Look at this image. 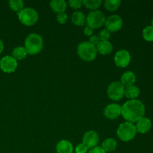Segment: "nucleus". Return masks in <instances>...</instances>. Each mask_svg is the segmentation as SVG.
<instances>
[{"label":"nucleus","instance_id":"nucleus-1","mask_svg":"<svg viewBox=\"0 0 153 153\" xmlns=\"http://www.w3.org/2000/svg\"><path fill=\"white\" fill-rule=\"evenodd\" d=\"M145 114V106L142 102L137 100H131L121 106V114L127 122H137L143 117Z\"/></svg>","mask_w":153,"mask_h":153},{"label":"nucleus","instance_id":"nucleus-2","mask_svg":"<svg viewBox=\"0 0 153 153\" xmlns=\"http://www.w3.org/2000/svg\"><path fill=\"white\" fill-rule=\"evenodd\" d=\"M77 53L81 59L85 61H92L97 58V47L88 41L82 42L78 45Z\"/></svg>","mask_w":153,"mask_h":153},{"label":"nucleus","instance_id":"nucleus-3","mask_svg":"<svg viewBox=\"0 0 153 153\" xmlns=\"http://www.w3.org/2000/svg\"><path fill=\"white\" fill-rule=\"evenodd\" d=\"M43 46V38L41 36L35 33L30 34L25 40V48L28 54L30 55H35L40 52Z\"/></svg>","mask_w":153,"mask_h":153},{"label":"nucleus","instance_id":"nucleus-4","mask_svg":"<svg viewBox=\"0 0 153 153\" xmlns=\"http://www.w3.org/2000/svg\"><path fill=\"white\" fill-rule=\"evenodd\" d=\"M117 134L119 138L123 141H129L134 139L137 134V129L134 123L129 122H124L118 127Z\"/></svg>","mask_w":153,"mask_h":153},{"label":"nucleus","instance_id":"nucleus-5","mask_svg":"<svg viewBox=\"0 0 153 153\" xmlns=\"http://www.w3.org/2000/svg\"><path fill=\"white\" fill-rule=\"evenodd\" d=\"M19 21L23 25L31 26L34 25L38 20V13L31 7H25L17 13Z\"/></svg>","mask_w":153,"mask_h":153},{"label":"nucleus","instance_id":"nucleus-6","mask_svg":"<svg viewBox=\"0 0 153 153\" xmlns=\"http://www.w3.org/2000/svg\"><path fill=\"white\" fill-rule=\"evenodd\" d=\"M105 22V15L100 10H92L89 12L86 17L88 26L92 28H98L101 27Z\"/></svg>","mask_w":153,"mask_h":153},{"label":"nucleus","instance_id":"nucleus-7","mask_svg":"<svg viewBox=\"0 0 153 153\" xmlns=\"http://www.w3.org/2000/svg\"><path fill=\"white\" fill-rule=\"evenodd\" d=\"M109 98L112 100H120L125 95V87L120 82H114L110 84L107 90Z\"/></svg>","mask_w":153,"mask_h":153},{"label":"nucleus","instance_id":"nucleus-8","mask_svg":"<svg viewBox=\"0 0 153 153\" xmlns=\"http://www.w3.org/2000/svg\"><path fill=\"white\" fill-rule=\"evenodd\" d=\"M123 19L119 15L114 14L109 16L107 19H105V25L106 29L110 32H116L121 29L123 26Z\"/></svg>","mask_w":153,"mask_h":153},{"label":"nucleus","instance_id":"nucleus-9","mask_svg":"<svg viewBox=\"0 0 153 153\" xmlns=\"http://www.w3.org/2000/svg\"><path fill=\"white\" fill-rule=\"evenodd\" d=\"M131 61V55L129 52L125 49L118 51L114 56V62L117 67L124 68L129 64Z\"/></svg>","mask_w":153,"mask_h":153},{"label":"nucleus","instance_id":"nucleus-10","mask_svg":"<svg viewBox=\"0 0 153 153\" xmlns=\"http://www.w3.org/2000/svg\"><path fill=\"white\" fill-rule=\"evenodd\" d=\"M17 67V61L12 56H4L0 61V68L4 73H13Z\"/></svg>","mask_w":153,"mask_h":153},{"label":"nucleus","instance_id":"nucleus-11","mask_svg":"<svg viewBox=\"0 0 153 153\" xmlns=\"http://www.w3.org/2000/svg\"><path fill=\"white\" fill-rule=\"evenodd\" d=\"M100 140L98 134L94 131H88L84 134L82 138V143L87 146L88 149H93L97 146V144Z\"/></svg>","mask_w":153,"mask_h":153},{"label":"nucleus","instance_id":"nucleus-12","mask_svg":"<svg viewBox=\"0 0 153 153\" xmlns=\"http://www.w3.org/2000/svg\"><path fill=\"white\" fill-rule=\"evenodd\" d=\"M104 114L110 120H114L121 115V106L117 103H112L105 107Z\"/></svg>","mask_w":153,"mask_h":153},{"label":"nucleus","instance_id":"nucleus-13","mask_svg":"<svg viewBox=\"0 0 153 153\" xmlns=\"http://www.w3.org/2000/svg\"><path fill=\"white\" fill-rule=\"evenodd\" d=\"M135 126L136 129H137V132L140 133V134H146L151 129L152 122H151L149 118L143 117H142L141 119L137 121V125Z\"/></svg>","mask_w":153,"mask_h":153},{"label":"nucleus","instance_id":"nucleus-14","mask_svg":"<svg viewBox=\"0 0 153 153\" xmlns=\"http://www.w3.org/2000/svg\"><path fill=\"white\" fill-rule=\"evenodd\" d=\"M56 151L58 153H73V145L69 140H61L57 143Z\"/></svg>","mask_w":153,"mask_h":153},{"label":"nucleus","instance_id":"nucleus-15","mask_svg":"<svg viewBox=\"0 0 153 153\" xmlns=\"http://www.w3.org/2000/svg\"><path fill=\"white\" fill-rule=\"evenodd\" d=\"M96 47H97V52H99L103 55H109L113 50V46H112L111 43L108 40H105V41L100 40V42Z\"/></svg>","mask_w":153,"mask_h":153},{"label":"nucleus","instance_id":"nucleus-16","mask_svg":"<svg viewBox=\"0 0 153 153\" xmlns=\"http://www.w3.org/2000/svg\"><path fill=\"white\" fill-rule=\"evenodd\" d=\"M136 82V76L133 72L127 71L123 73L121 77V84L124 87H128L134 85Z\"/></svg>","mask_w":153,"mask_h":153},{"label":"nucleus","instance_id":"nucleus-17","mask_svg":"<svg viewBox=\"0 0 153 153\" xmlns=\"http://www.w3.org/2000/svg\"><path fill=\"white\" fill-rule=\"evenodd\" d=\"M49 4L51 8L57 13L64 12L67 8V2L64 0H52Z\"/></svg>","mask_w":153,"mask_h":153},{"label":"nucleus","instance_id":"nucleus-18","mask_svg":"<svg viewBox=\"0 0 153 153\" xmlns=\"http://www.w3.org/2000/svg\"><path fill=\"white\" fill-rule=\"evenodd\" d=\"M72 22L76 25L82 26L86 22V16L82 11H76L72 16Z\"/></svg>","mask_w":153,"mask_h":153},{"label":"nucleus","instance_id":"nucleus-19","mask_svg":"<svg viewBox=\"0 0 153 153\" xmlns=\"http://www.w3.org/2000/svg\"><path fill=\"white\" fill-rule=\"evenodd\" d=\"M27 55H28V52H27L26 49L22 46H16L12 52V57L16 61L24 59L27 56Z\"/></svg>","mask_w":153,"mask_h":153},{"label":"nucleus","instance_id":"nucleus-20","mask_svg":"<svg viewBox=\"0 0 153 153\" xmlns=\"http://www.w3.org/2000/svg\"><path fill=\"white\" fill-rule=\"evenodd\" d=\"M139 94H140V90L134 85H131L125 88V96L127 98L135 100V98L138 97Z\"/></svg>","mask_w":153,"mask_h":153},{"label":"nucleus","instance_id":"nucleus-21","mask_svg":"<svg viewBox=\"0 0 153 153\" xmlns=\"http://www.w3.org/2000/svg\"><path fill=\"white\" fill-rule=\"evenodd\" d=\"M102 148L105 152H112L117 148V141L114 138H107L103 141Z\"/></svg>","mask_w":153,"mask_h":153},{"label":"nucleus","instance_id":"nucleus-22","mask_svg":"<svg viewBox=\"0 0 153 153\" xmlns=\"http://www.w3.org/2000/svg\"><path fill=\"white\" fill-rule=\"evenodd\" d=\"M121 4V1L120 0H105L104 2V6L108 10L114 11Z\"/></svg>","mask_w":153,"mask_h":153},{"label":"nucleus","instance_id":"nucleus-23","mask_svg":"<svg viewBox=\"0 0 153 153\" xmlns=\"http://www.w3.org/2000/svg\"><path fill=\"white\" fill-rule=\"evenodd\" d=\"M9 6L12 10L18 13L23 9L24 2L22 0H10L9 1Z\"/></svg>","mask_w":153,"mask_h":153},{"label":"nucleus","instance_id":"nucleus-24","mask_svg":"<svg viewBox=\"0 0 153 153\" xmlns=\"http://www.w3.org/2000/svg\"><path fill=\"white\" fill-rule=\"evenodd\" d=\"M101 0H84L83 4H85V7L91 10H94L100 7L101 4Z\"/></svg>","mask_w":153,"mask_h":153},{"label":"nucleus","instance_id":"nucleus-25","mask_svg":"<svg viewBox=\"0 0 153 153\" xmlns=\"http://www.w3.org/2000/svg\"><path fill=\"white\" fill-rule=\"evenodd\" d=\"M143 37L146 41H153V27L152 25L146 26L143 30Z\"/></svg>","mask_w":153,"mask_h":153},{"label":"nucleus","instance_id":"nucleus-26","mask_svg":"<svg viewBox=\"0 0 153 153\" xmlns=\"http://www.w3.org/2000/svg\"><path fill=\"white\" fill-rule=\"evenodd\" d=\"M111 36V32L108 31L107 29H103L99 34V38L100 39L101 41H105V40H108L109 37Z\"/></svg>","mask_w":153,"mask_h":153},{"label":"nucleus","instance_id":"nucleus-27","mask_svg":"<svg viewBox=\"0 0 153 153\" xmlns=\"http://www.w3.org/2000/svg\"><path fill=\"white\" fill-rule=\"evenodd\" d=\"M83 4V1L82 0H70L69 1V4L72 8L79 9L82 7Z\"/></svg>","mask_w":153,"mask_h":153},{"label":"nucleus","instance_id":"nucleus-28","mask_svg":"<svg viewBox=\"0 0 153 153\" xmlns=\"http://www.w3.org/2000/svg\"><path fill=\"white\" fill-rule=\"evenodd\" d=\"M67 18H68V16L65 12H62V13H59L57 14V20L61 24L66 23L67 21Z\"/></svg>","mask_w":153,"mask_h":153},{"label":"nucleus","instance_id":"nucleus-29","mask_svg":"<svg viewBox=\"0 0 153 153\" xmlns=\"http://www.w3.org/2000/svg\"><path fill=\"white\" fill-rule=\"evenodd\" d=\"M88 148L84 143H80L76 147V153H86L88 152Z\"/></svg>","mask_w":153,"mask_h":153},{"label":"nucleus","instance_id":"nucleus-30","mask_svg":"<svg viewBox=\"0 0 153 153\" xmlns=\"http://www.w3.org/2000/svg\"><path fill=\"white\" fill-rule=\"evenodd\" d=\"M89 42L91 43V44L94 45V46H97V45H98V43L100 42V39L99 38L98 36L93 35V36H91V38H90Z\"/></svg>","mask_w":153,"mask_h":153},{"label":"nucleus","instance_id":"nucleus-31","mask_svg":"<svg viewBox=\"0 0 153 153\" xmlns=\"http://www.w3.org/2000/svg\"><path fill=\"white\" fill-rule=\"evenodd\" d=\"M88 153H106V152L103 150V149L102 147H100V146H96V147L90 149Z\"/></svg>","mask_w":153,"mask_h":153},{"label":"nucleus","instance_id":"nucleus-32","mask_svg":"<svg viewBox=\"0 0 153 153\" xmlns=\"http://www.w3.org/2000/svg\"><path fill=\"white\" fill-rule=\"evenodd\" d=\"M84 33H85V35L87 36H93V34H94V28H91V27L87 25V26L84 28Z\"/></svg>","mask_w":153,"mask_h":153},{"label":"nucleus","instance_id":"nucleus-33","mask_svg":"<svg viewBox=\"0 0 153 153\" xmlns=\"http://www.w3.org/2000/svg\"><path fill=\"white\" fill-rule=\"evenodd\" d=\"M4 49V43H3L2 40H0V54L1 53V52L3 51Z\"/></svg>","mask_w":153,"mask_h":153},{"label":"nucleus","instance_id":"nucleus-34","mask_svg":"<svg viewBox=\"0 0 153 153\" xmlns=\"http://www.w3.org/2000/svg\"><path fill=\"white\" fill-rule=\"evenodd\" d=\"M152 26L153 27V17H152Z\"/></svg>","mask_w":153,"mask_h":153}]
</instances>
